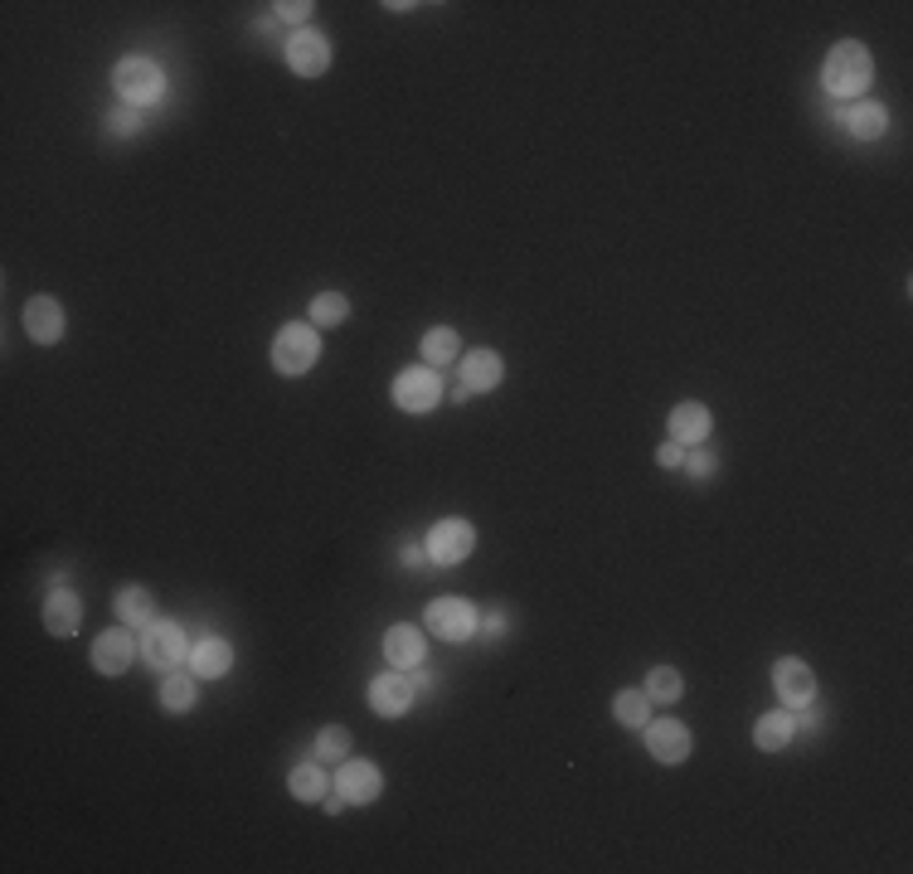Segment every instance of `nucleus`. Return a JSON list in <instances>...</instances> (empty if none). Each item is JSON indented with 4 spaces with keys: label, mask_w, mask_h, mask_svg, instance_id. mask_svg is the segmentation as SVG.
Returning a JSON list of instances; mask_svg holds the SVG:
<instances>
[{
    "label": "nucleus",
    "mask_w": 913,
    "mask_h": 874,
    "mask_svg": "<svg viewBox=\"0 0 913 874\" xmlns=\"http://www.w3.org/2000/svg\"><path fill=\"white\" fill-rule=\"evenodd\" d=\"M826 93H836V97H860L870 88V73H874V64H870V49L866 44H856V40H841L826 54Z\"/></svg>",
    "instance_id": "f257e3e1"
},
{
    "label": "nucleus",
    "mask_w": 913,
    "mask_h": 874,
    "mask_svg": "<svg viewBox=\"0 0 913 874\" xmlns=\"http://www.w3.org/2000/svg\"><path fill=\"white\" fill-rule=\"evenodd\" d=\"M316 355H321V336H316L311 322H291V326L277 330V340H273L277 375H287V379L307 375V369L316 365Z\"/></svg>",
    "instance_id": "f03ea898"
},
{
    "label": "nucleus",
    "mask_w": 913,
    "mask_h": 874,
    "mask_svg": "<svg viewBox=\"0 0 913 874\" xmlns=\"http://www.w3.org/2000/svg\"><path fill=\"white\" fill-rule=\"evenodd\" d=\"M113 88L127 107H151V103H161L166 78H161V69H156L151 59H121V64L113 69Z\"/></svg>",
    "instance_id": "7ed1b4c3"
},
{
    "label": "nucleus",
    "mask_w": 913,
    "mask_h": 874,
    "mask_svg": "<svg viewBox=\"0 0 913 874\" xmlns=\"http://www.w3.org/2000/svg\"><path fill=\"white\" fill-rule=\"evenodd\" d=\"M433 636H443V642H467L471 632H477V608L461 598H437L428 602V618H423Z\"/></svg>",
    "instance_id": "20e7f679"
},
{
    "label": "nucleus",
    "mask_w": 913,
    "mask_h": 874,
    "mask_svg": "<svg viewBox=\"0 0 913 874\" xmlns=\"http://www.w3.org/2000/svg\"><path fill=\"white\" fill-rule=\"evenodd\" d=\"M394 403L404 413H433L437 403H443V379H437V369H404V375L394 379Z\"/></svg>",
    "instance_id": "39448f33"
},
{
    "label": "nucleus",
    "mask_w": 913,
    "mask_h": 874,
    "mask_svg": "<svg viewBox=\"0 0 913 874\" xmlns=\"http://www.w3.org/2000/svg\"><path fill=\"white\" fill-rule=\"evenodd\" d=\"M141 651H146V666H156V671H176L180 661H185V651H194V646H190L185 626H176V622H151V626H146Z\"/></svg>",
    "instance_id": "423d86ee"
},
{
    "label": "nucleus",
    "mask_w": 913,
    "mask_h": 874,
    "mask_svg": "<svg viewBox=\"0 0 913 874\" xmlns=\"http://www.w3.org/2000/svg\"><path fill=\"white\" fill-rule=\"evenodd\" d=\"M340 797H346L350 807H370V802H380V792H384V772L374 768V762H364V758H346L340 762Z\"/></svg>",
    "instance_id": "0eeeda50"
},
{
    "label": "nucleus",
    "mask_w": 913,
    "mask_h": 874,
    "mask_svg": "<svg viewBox=\"0 0 913 874\" xmlns=\"http://www.w3.org/2000/svg\"><path fill=\"white\" fill-rule=\"evenodd\" d=\"M24 336L34 346H59L64 340V306L54 297H30L24 302Z\"/></svg>",
    "instance_id": "6e6552de"
},
{
    "label": "nucleus",
    "mask_w": 913,
    "mask_h": 874,
    "mask_svg": "<svg viewBox=\"0 0 913 874\" xmlns=\"http://www.w3.org/2000/svg\"><path fill=\"white\" fill-rule=\"evenodd\" d=\"M287 64H291V73H301V78H321V73L331 69V44L311 30H297L287 40Z\"/></svg>",
    "instance_id": "1a4fd4ad"
},
{
    "label": "nucleus",
    "mask_w": 913,
    "mask_h": 874,
    "mask_svg": "<svg viewBox=\"0 0 913 874\" xmlns=\"http://www.w3.org/2000/svg\"><path fill=\"white\" fill-rule=\"evenodd\" d=\"M647 748L656 762H686L696 738H690V729L680 719H656V724H647Z\"/></svg>",
    "instance_id": "9d476101"
},
{
    "label": "nucleus",
    "mask_w": 913,
    "mask_h": 874,
    "mask_svg": "<svg viewBox=\"0 0 913 874\" xmlns=\"http://www.w3.org/2000/svg\"><path fill=\"white\" fill-rule=\"evenodd\" d=\"M773 685H777V695L787 699V705H811V695H817V675H811L807 661H797V656H783L773 666Z\"/></svg>",
    "instance_id": "9b49d317"
},
{
    "label": "nucleus",
    "mask_w": 913,
    "mask_h": 874,
    "mask_svg": "<svg viewBox=\"0 0 913 874\" xmlns=\"http://www.w3.org/2000/svg\"><path fill=\"white\" fill-rule=\"evenodd\" d=\"M471 545H477V529H471L467 520H443L428 535V554L437 564H461L471 554Z\"/></svg>",
    "instance_id": "f8f14e48"
},
{
    "label": "nucleus",
    "mask_w": 913,
    "mask_h": 874,
    "mask_svg": "<svg viewBox=\"0 0 913 874\" xmlns=\"http://www.w3.org/2000/svg\"><path fill=\"white\" fill-rule=\"evenodd\" d=\"M83 622V598L73 588H54L44 602V632L49 636H73Z\"/></svg>",
    "instance_id": "ddd939ff"
},
{
    "label": "nucleus",
    "mask_w": 913,
    "mask_h": 874,
    "mask_svg": "<svg viewBox=\"0 0 913 874\" xmlns=\"http://www.w3.org/2000/svg\"><path fill=\"white\" fill-rule=\"evenodd\" d=\"M131 661H137V642L127 632H103L93 642V666L103 675H127Z\"/></svg>",
    "instance_id": "4468645a"
},
{
    "label": "nucleus",
    "mask_w": 913,
    "mask_h": 874,
    "mask_svg": "<svg viewBox=\"0 0 913 874\" xmlns=\"http://www.w3.org/2000/svg\"><path fill=\"white\" fill-rule=\"evenodd\" d=\"M370 705H374V714H384V719H399V714L413 705V681L399 671L380 675V681L370 685Z\"/></svg>",
    "instance_id": "2eb2a0df"
},
{
    "label": "nucleus",
    "mask_w": 913,
    "mask_h": 874,
    "mask_svg": "<svg viewBox=\"0 0 913 874\" xmlns=\"http://www.w3.org/2000/svg\"><path fill=\"white\" fill-rule=\"evenodd\" d=\"M423 651H428V642H423L418 626H408V622L389 626V636H384V661H389V666H399V671L418 666Z\"/></svg>",
    "instance_id": "dca6fc26"
},
{
    "label": "nucleus",
    "mask_w": 913,
    "mask_h": 874,
    "mask_svg": "<svg viewBox=\"0 0 913 874\" xmlns=\"http://www.w3.org/2000/svg\"><path fill=\"white\" fill-rule=\"evenodd\" d=\"M710 438V409L704 403H676L671 409V442H680V447H700V442Z\"/></svg>",
    "instance_id": "f3484780"
},
{
    "label": "nucleus",
    "mask_w": 913,
    "mask_h": 874,
    "mask_svg": "<svg viewBox=\"0 0 913 874\" xmlns=\"http://www.w3.org/2000/svg\"><path fill=\"white\" fill-rule=\"evenodd\" d=\"M234 666V646L219 642V636H204V642H194L190 651V671L200 675V681H219V675H229Z\"/></svg>",
    "instance_id": "a211bd4d"
},
{
    "label": "nucleus",
    "mask_w": 913,
    "mask_h": 874,
    "mask_svg": "<svg viewBox=\"0 0 913 874\" xmlns=\"http://www.w3.org/2000/svg\"><path fill=\"white\" fill-rule=\"evenodd\" d=\"M461 379H467V389H496L506 379V365L496 350H471L467 360H461Z\"/></svg>",
    "instance_id": "6ab92c4d"
},
{
    "label": "nucleus",
    "mask_w": 913,
    "mask_h": 874,
    "mask_svg": "<svg viewBox=\"0 0 913 874\" xmlns=\"http://www.w3.org/2000/svg\"><path fill=\"white\" fill-rule=\"evenodd\" d=\"M117 618L121 622H131V626H151L156 622V602H151V593H146V588H121L117 593Z\"/></svg>",
    "instance_id": "aec40b11"
},
{
    "label": "nucleus",
    "mask_w": 913,
    "mask_h": 874,
    "mask_svg": "<svg viewBox=\"0 0 913 874\" xmlns=\"http://www.w3.org/2000/svg\"><path fill=\"white\" fill-rule=\"evenodd\" d=\"M846 127H850V131H856V137H860V141H880V137H884V131H890V113H884V107H880V103H860V107H856V113H850V117H846Z\"/></svg>",
    "instance_id": "412c9836"
},
{
    "label": "nucleus",
    "mask_w": 913,
    "mask_h": 874,
    "mask_svg": "<svg viewBox=\"0 0 913 874\" xmlns=\"http://www.w3.org/2000/svg\"><path fill=\"white\" fill-rule=\"evenodd\" d=\"M613 714H617V724H627V729H647L651 724V695L647 691H623L613 699Z\"/></svg>",
    "instance_id": "4be33fe9"
},
{
    "label": "nucleus",
    "mask_w": 913,
    "mask_h": 874,
    "mask_svg": "<svg viewBox=\"0 0 913 874\" xmlns=\"http://www.w3.org/2000/svg\"><path fill=\"white\" fill-rule=\"evenodd\" d=\"M287 792L297 797V802H321V797H326V772L316 768V762H301V768H291Z\"/></svg>",
    "instance_id": "5701e85b"
},
{
    "label": "nucleus",
    "mask_w": 913,
    "mask_h": 874,
    "mask_svg": "<svg viewBox=\"0 0 913 874\" xmlns=\"http://www.w3.org/2000/svg\"><path fill=\"white\" fill-rule=\"evenodd\" d=\"M753 738H758L763 754H777V748L793 744V719H787V714H763L758 729H753Z\"/></svg>",
    "instance_id": "b1692460"
},
{
    "label": "nucleus",
    "mask_w": 913,
    "mask_h": 874,
    "mask_svg": "<svg viewBox=\"0 0 913 874\" xmlns=\"http://www.w3.org/2000/svg\"><path fill=\"white\" fill-rule=\"evenodd\" d=\"M647 695L661 699V705H676V699L686 695V681H680V671H671V666H656L647 675Z\"/></svg>",
    "instance_id": "393cba45"
},
{
    "label": "nucleus",
    "mask_w": 913,
    "mask_h": 874,
    "mask_svg": "<svg viewBox=\"0 0 913 874\" xmlns=\"http://www.w3.org/2000/svg\"><path fill=\"white\" fill-rule=\"evenodd\" d=\"M346 316H350V302L340 297V292H321V297L311 302V316H307V322H311V326H340Z\"/></svg>",
    "instance_id": "a878e982"
},
{
    "label": "nucleus",
    "mask_w": 913,
    "mask_h": 874,
    "mask_svg": "<svg viewBox=\"0 0 913 874\" xmlns=\"http://www.w3.org/2000/svg\"><path fill=\"white\" fill-rule=\"evenodd\" d=\"M423 360H428V365L457 360V330H447V326L428 330V336H423Z\"/></svg>",
    "instance_id": "bb28decb"
},
{
    "label": "nucleus",
    "mask_w": 913,
    "mask_h": 874,
    "mask_svg": "<svg viewBox=\"0 0 913 874\" xmlns=\"http://www.w3.org/2000/svg\"><path fill=\"white\" fill-rule=\"evenodd\" d=\"M194 681L190 675H170V681L161 685V705L170 709V714H185V709H194Z\"/></svg>",
    "instance_id": "cd10ccee"
},
{
    "label": "nucleus",
    "mask_w": 913,
    "mask_h": 874,
    "mask_svg": "<svg viewBox=\"0 0 913 874\" xmlns=\"http://www.w3.org/2000/svg\"><path fill=\"white\" fill-rule=\"evenodd\" d=\"M346 754H350V734L340 729V724L321 729V738H316V758H321V762H346Z\"/></svg>",
    "instance_id": "c85d7f7f"
},
{
    "label": "nucleus",
    "mask_w": 913,
    "mask_h": 874,
    "mask_svg": "<svg viewBox=\"0 0 913 874\" xmlns=\"http://www.w3.org/2000/svg\"><path fill=\"white\" fill-rule=\"evenodd\" d=\"M277 15H283L287 24H307L311 6H307V0H283V6H277Z\"/></svg>",
    "instance_id": "c756f323"
},
{
    "label": "nucleus",
    "mask_w": 913,
    "mask_h": 874,
    "mask_svg": "<svg viewBox=\"0 0 913 874\" xmlns=\"http://www.w3.org/2000/svg\"><path fill=\"white\" fill-rule=\"evenodd\" d=\"M107 127L121 131V137H131V131H137V107H121V113H117L113 122H107Z\"/></svg>",
    "instance_id": "7c9ffc66"
},
{
    "label": "nucleus",
    "mask_w": 913,
    "mask_h": 874,
    "mask_svg": "<svg viewBox=\"0 0 913 874\" xmlns=\"http://www.w3.org/2000/svg\"><path fill=\"white\" fill-rule=\"evenodd\" d=\"M656 462H661V466H680V462H686V447H680V442H661Z\"/></svg>",
    "instance_id": "2f4dec72"
},
{
    "label": "nucleus",
    "mask_w": 913,
    "mask_h": 874,
    "mask_svg": "<svg viewBox=\"0 0 913 874\" xmlns=\"http://www.w3.org/2000/svg\"><path fill=\"white\" fill-rule=\"evenodd\" d=\"M686 466H690V472H696V476H710V472H714V462L704 457V452H696V457H690Z\"/></svg>",
    "instance_id": "473e14b6"
}]
</instances>
